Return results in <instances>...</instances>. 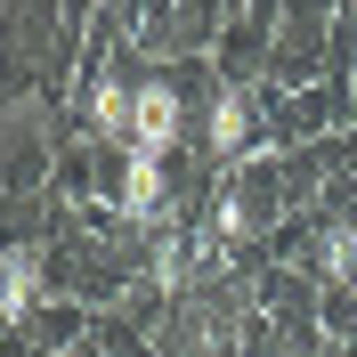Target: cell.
Here are the masks:
<instances>
[{
    "mask_svg": "<svg viewBox=\"0 0 357 357\" xmlns=\"http://www.w3.org/2000/svg\"><path fill=\"white\" fill-rule=\"evenodd\" d=\"M178 138H187V98H178V82L146 73L138 82V106H130V155H162L171 162Z\"/></svg>",
    "mask_w": 357,
    "mask_h": 357,
    "instance_id": "6da1fadb",
    "label": "cell"
},
{
    "mask_svg": "<svg viewBox=\"0 0 357 357\" xmlns=\"http://www.w3.org/2000/svg\"><path fill=\"white\" fill-rule=\"evenodd\" d=\"M252 130H260V98H252V82H220L211 106H203V146H211V162H236L252 146Z\"/></svg>",
    "mask_w": 357,
    "mask_h": 357,
    "instance_id": "7a4b0ae2",
    "label": "cell"
},
{
    "mask_svg": "<svg viewBox=\"0 0 357 357\" xmlns=\"http://www.w3.org/2000/svg\"><path fill=\"white\" fill-rule=\"evenodd\" d=\"M41 292H49V252L17 236V244L0 252V317H8V325H24V317L41 309Z\"/></svg>",
    "mask_w": 357,
    "mask_h": 357,
    "instance_id": "3957f363",
    "label": "cell"
},
{
    "mask_svg": "<svg viewBox=\"0 0 357 357\" xmlns=\"http://www.w3.org/2000/svg\"><path fill=\"white\" fill-rule=\"evenodd\" d=\"M122 220L130 227H155L162 220V203H171V171H162V155H130L122 162Z\"/></svg>",
    "mask_w": 357,
    "mask_h": 357,
    "instance_id": "277c9868",
    "label": "cell"
},
{
    "mask_svg": "<svg viewBox=\"0 0 357 357\" xmlns=\"http://www.w3.org/2000/svg\"><path fill=\"white\" fill-rule=\"evenodd\" d=\"M130 106H138V89H130V82H98V89H89V130L130 146Z\"/></svg>",
    "mask_w": 357,
    "mask_h": 357,
    "instance_id": "5b68a950",
    "label": "cell"
},
{
    "mask_svg": "<svg viewBox=\"0 0 357 357\" xmlns=\"http://www.w3.org/2000/svg\"><path fill=\"white\" fill-rule=\"evenodd\" d=\"M211 236H220V244H244V236H252V203L236 195V187L211 195Z\"/></svg>",
    "mask_w": 357,
    "mask_h": 357,
    "instance_id": "8992f818",
    "label": "cell"
},
{
    "mask_svg": "<svg viewBox=\"0 0 357 357\" xmlns=\"http://www.w3.org/2000/svg\"><path fill=\"white\" fill-rule=\"evenodd\" d=\"M349 268H357V227H333V236H325V276L341 284Z\"/></svg>",
    "mask_w": 357,
    "mask_h": 357,
    "instance_id": "52a82bcc",
    "label": "cell"
},
{
    "mask_svg": "<svg viewBox=\"0 0 357 357\" xmlns=\"http://www.w3.org/2000/svg\"><path fill=\"white\" fill-rule=\"evenodd\" d=\"M155 284H162V292L178 284V236H155Z\"/></svg>",
    "mask_w": 357,
    "mask_h": 357,
    "instance_id": "ba28073f",
    "label": "cell"
}]
</instances>
